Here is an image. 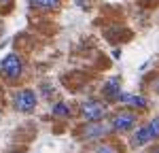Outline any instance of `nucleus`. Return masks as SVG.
I'll use <instances>...</instances> for the list:
<instances>
[{"mask_svg": "<svg viewBox=\"0 0 159 153\" xmlns=\"http://www.w3.org/2000/svg\"><path fill=\"white\" fill-rule=\"evenodd\" d=\"M148 134H151V140H159V117H153L147 123Z\"/></svg>", "mask_w": 159, "mask_h": 153, "instance_id": "10", "label": "nucleus"}, {"mask_svg": "<svg viewBox=\"0 0 159 153\" xmlns=\"http://www.w3.org/2000/svg\"><path fill=\"white\" fill-rule=\"evenodd\" d=\"M81 115L85 117L87 121H102V117L106 115V106L102 102L87 100L81 104Z\"/></svg>", "mask_w": 159, "mask_h": 153, "instance_id": "4", "label": "nucleus"}, {"mask_svg": "<svg viewBox=\"0 0 159 153\" xmlns=\"http://www.w3.org/2000/svg\"><path fill=\"white\" fill-rule=\"evenodd\" d=\"M0 72H2V76L13 79V81L19 79L21 72H24V64L19 60V55H17V53H9V55L2 60V64H0Z\"/></svg>", "mask_w": 159, "mask_h": 153, "instance_id": "2", "label": "nucleus"}, {"mask_svg": "<svg viewBox=\"0 0 159 153\" xmlns=\"http://www.w3.org/2000/svg\"><path fill=\"white\" fill-rule=\"evenodd\" d=\"M60 2L61 0H30V4L34 9H40V11H53L60 7Z\"/></svg>", "mask_w": 159, "mask_h": 153, "instance_id": "9", "label": "nucleus"}, {"mask_svg": "<svg viewBox=\"0 0 159 153\" xmlns=\"http://www.w3.org/2000/svg\"><path fill=\"white\" fill-rule=\"evenodd\" d=\"M13 104H15V109H17L19 113H30V111H34V106H36V96H34L32 89H21V91L15 94Z\"/></svg>", "mask_w": 159, "mask_h": 153, "instance_id": "3", "label": "nucleus"}, {"mask_svg": "<svg viewBox=\"0 0 159 153\" xmlns=\"http://www.w3.org/2000/svg\"><path fill=\"white\" fill-rule=\"evenodd\" d=\"M136 123H138V115L132 113V111H117V113L110 117V130L115 132H132L136 130Z\"/></svg>", "mask_w": 159, "mask_h": 153, "instance_id": "1", "label": "nucleus"}, {"mask_svg": "<svg viewBox=\"0 0 159 153\" xmlns=\"http://www.w3.org/2000/svg\"><path fill=\"white\" fill-rule=\"evenodd\" d=\"M148 87H151V91H155V94H159V76H155V79L151 81V85H148Z\"/></svg>", "mask_w": 159, "mask_h": 153, "instance_id": "14", "label": "nucleus"}, {"mask_svg": "<svg viewBox=\"0 0 159 153\" xmlns=\"http://www.w3.org/2000/svg\"><path fill=\"white\" fill-rule=\"evenodd\" d=\"M0 2H7V0H0Z\"/></svg>", "mask_w": 159, "mask_h": 153, "instance_id": "16", "label": "nucleus"}, {"mask_svg": "<svg viewBox=\"0 0 159 153\" xmlns=\"http://www.w3.org/2000/svg\"><path fill=\"white\" fill-rule=\"evenodd\" d=\"M151 153H159V147H155V149H153V151H151Z\"/></svg>", "mask_w": 159, "mask_h": 153, "instance_id": "15", "label": "nucleus"}, {"mask_svg": "<svg viewBox=\"0 0 159 153\" xmlns=\"http://www.w3.org/2000/svg\"><path fill=\"white\" fill-rule=\"evenodd\" d=\"M148 2H153V0H148Z\"/></svg>", "mask_w": 159, "mask_h": 153, "instance_id": "17", "label": "nucleus"}, {"mask_svg": "<svg viewBox=\"0 0 159 153\" xmlns=\"http://www.w3.org/2000/svg\"><path fill=\"white\" fill-rule=\"evenodd\" d=\"M147 142H151V134H148V128L142 126L134 132V136H132V147L138 149V147H142V145H147Z\"/></svg>", "mask_w": 159, "mask_h": 153, "instance_id": "8", "label": "nucleus"}, {"mask_svg": "<svg viewBox=\"0 0 159 153\" xmlns=\"http://www.w3.org/2000/svg\"><path fill=\"white\" fill-rule=\"evenodd\" d=\"M117 100H121L123 104H129V106H134V109H147L148 106L147 98H142V96H138V94H119Z\"/></svg>", "mask_w": 159, "mask_h": 153, "instance_id": "7", "label": "nucleus"}, {"mask_svg": "<svg viewBox=\"0 0 159 153\" xmlns=\"http://www.w3.org/2000/svg\"><path fill=\"white\" fill-rule=\"evenodd\" d=\"M53 115H55V117H68L70 111H68V106H66L64 102H57V104L53 106Z\"/></svg>", "mask_w": 159, "mask_h": 153, "instance_id": "12", "label": "nucleus"}, {"mask_svg": "<svg viewBox=\"0 0 159 153\" xmlns=\"http://www.w3.org/2000/svg\"><path fill=\"white\" fill-rule=\"evenodd\" d=\"M74 2H76L83 11H89V9H91V4H93V0H74Z\"/></svg>", "mask_w": 159, "mask_h": 153, "instance_id": "13", "label": "nucleus"}, {"mask_svg": "<svg viewBox=\"0 0 159 153\" xmlns=\"http://www.w3.org/2000/svg\"><path fill=\"white\" fill-rule=\"evenodd\" d=\"M102 94H104V98H108V100H117L119 94H121V79H119V76L108 79L106 85H104V89H102Z\"/></svg>", "mask_w": 159, "mask_h": 153, "instance_id": "6", "label": "nucleus"}, {"mask_svg": "<svg viewBox=\"0 0 159 153\" xmlns=\"http://www.w3.org/2000/svg\"><path fill=\"white\" fill-rule=\"evenodd\" d=\"M110 132V128L106 123H102V121H91L89 126L83 128V132H81V138H87V140H93V138H102V136H106Z\"/></svg>", "mask_w": 159, "mask_h": 153, "instance_id": "5", "label": "nucleus"}, {"mask_svg": "<svg viewBox=\"0 0 159 153\" xmlns=\"http://www.w3.org/2000/svg\"><path fill=\"white\" fill-rule=\"evenodd\" d=\"M93 153H121V149L117 147V145H112V142H104V145H98Z\"/></svg>", "mask_w": 159, "mask_h": 153, "instance_id": "11", "label": "nucleus"}]
</instances>
